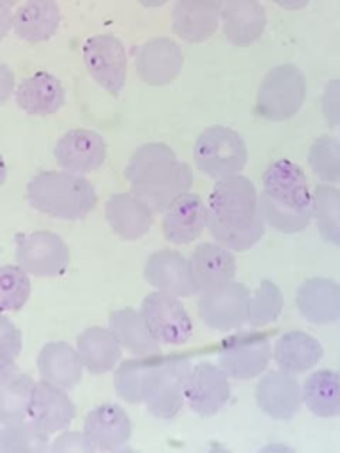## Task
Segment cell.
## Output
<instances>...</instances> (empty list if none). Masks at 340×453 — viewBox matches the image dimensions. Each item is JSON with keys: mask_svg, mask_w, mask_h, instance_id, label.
I'll return each instance as SVG.
<instances>
[{"mask_svg": "<svg viewBox=\"0 0 340 453\" xmlns=\"http://www.w3.org/2000/svg\"><path fill=\"white\" fill-rule=\"evenodd\" d=\"M257 453H296V449L287 444H282V442H273V444L262 446Z\"/></svg>", "mask_w": 340, "mask_h": 453, "instance_id": "46", "label": "cell"}, {"mask_svg": "<svg viewBox=\"0 0 340 453\" xmlns=\"http://www.w3.org/2000/svg\"><path fill=\"white\" fill-rule=\"evenodd\" d=\"M163 235L172 244H188L207 228V203L197 193H184L163 212Z\"/></svg>", "mask_w": 340, "mask_h": 453, "instance_id": "22", "label": "cell"}, {"mask_svg": "<svg viewBox=\"0 0 340 453\" xmlns=\"http://www.w3.org/2000/svg\"><path fill=\"white\" fill-rule=\"evenodd\" d=\"M23 338L18 326L0 313V382L16 372V359L21 352Z\"/></svg>", "mask_w": 340, "mask_h": 453, "instance_id": "40", "label": "cell"}, {"mask_svg": "<svg viewBox=\"0 0 340 453\" xmlns=\"http://www.w3.org/2000/svg\"><path fill=\"white\" fill-rule=\"evenodd\" d=\"M34 386L35 380L18 370L0 382V426L28 419Z\"/></svg>", "mask_w": 340, "mask_h": 453, "instance_id": "32", "label": "cell"}, {"mask_svg": "<svg viewBox=\"0 0 340 453\" xmlns=\"http://www.w3.org/2000/svg\"><path fill=\"white\" fill-rule=\"evenodd\" d=\"M221 32L234 46H251L267 25V16L259 0H221Z\"/></svg>", "mask_w": 340, "mask_h": 453, "instance_id": "21", "label": "cell"}, {"mask_svg": "<svg viewBox=\"0 0 340 453\" xmlns=\"http://www.w3.org/2000/svg\"><path fill=\"white\" fill-rule=\"evenodd\" d=\"M140 5H143V7H161V5H165L168 0H136Z\"/></svg>", "mask_w": 340, "mask_h": 453, "instance_id": "48", "label": "cell"}, {"mask_svg": "<svg viewBox=\"0 0 340 453\" xmlns=\"http://www.w3.org/2000/svg\"><path fill=\"white\" fill-rule=\"evenodd\" d=\"M175 5L189 11H220L221 0H175Z\"/></svg>", "mask_w": 340, "mask_h": 453, "instance_id": "44", "label": "cell"}, {"mask_svg": "<svg viewBox=\"0 0 340 453\" xmlns=\"http://www.w3.org/2000/svg\"><path fill=\"white\" fill-rule=\"evenodd\" d=\"M97 449L87 439L83 432L64 430L53 441H50L46 453H96Z\"/></svg>", "mask_w": 340, "mask_h": 453, "instance_id": "41", "label": "cell"}, {"mask_svg": "<svg viewBox=\"0 0 340 453\" xmlns=\"http://www.w3.org/2000/svg\"><path fill=\"white\" fill-rule=\"evenodd\" d=\"M276 5H280L282 9H287V11H298V9H303L308 5L310 0H273Z\"/></svg>", "mask_w": 340, "mask_h": 453, "instance_id": "47", "label": "cell"}, {"mask_svg": "<svg viewBox=\"0 0 340 453\" xmlns=\"http://www.w3.org/2000/svg\"><path fill=\"white\" fill-rule=\"evenodd\" d=\"M306 99V80L292 64L271 67L260 81L255 113L271 122L292 119Z\"/></svg>", "mask_w": 340, "mask_h": 453, "instance_id": "7", "label": "cell"}, {"mask_svg": "<svg viewBox=\"0 0 340 453\" xmlns=\"http://www.w3.org/2000/svg\"><path fill=\"white\" fill-rule=\"evenodd\" d=\"M58 25L60 7L57 0H25L12 16L14 34L32 44L51 39Z\"/></svg>", "mask_w": 340, "mask_h": 453, "instance_id": "28", "label": "cell"}, {"mask_svg": "<svg viewBox=\"0 0 340 453\" xmlns=\"http://www.w3.org/2000/svg\"><path fill=\"white\" fill-rule=\"evenodd\" d=\"M255 402L259 409L273 419H292L301 405V384L296 375L276 370H266L255 388Z\"/></svg>", "mask_w": 340, "mask_h": 453, "instance_id": "14", "label": "cell"}, {"mask_svg": "<svg viewBox=\"0 0 340 453\" xmlns=\"http://www.w3.org/2000/svg\"><path fill=\"white\" fill-rule=\"evenodd\" d=\"M0 2H4V4L9 5V7H12V5H16L19 0H0Z\"/></svg>", "mask_w": 340, "mask_h": 453, "instance_id": "52", "label": "cell"}, {"mask_svg": "<svg viewBox=\"0 0 340 453\" xmlns=\"http://www.w3.org/2000/svg\"><path fill=\"white\" fill-rule=\"evenodd\" d=\"M14 99L25 113L48 117L62 108L66 92L62 81L55 74L48 71H35L16 85Z\"/></svg>", "mask_w": 340, "mask_h": 453, "instance_id": "23", "label": "cell"}, {"mask_svg": "<svg viewBox=\"0 0 340 453\" xmlns=\"http://www.w3.org/2000/svg\"><path fill=\"white\" fill-rule=\"evenodd\" d=\"M283 311V294L280 287L271 280H262L255 294L250 299L248 324L250 327H264L276 319H280Z\"/></svg>", "mask_w": 340, "mask_h": 453, "instance_id": "38", "label": "cell"}, {"mask_svg": "<svg viewBox=\"0 0 340 453\" xmlns=\"http://www.w3.org/2000/svg\"><path fill=\"white\" fill-rule=\"evenodd\" d=\"M220 27V11H189L174 5L172 28L186 42H204Z\"/></svg>", "mask_w": 340, "mask_h": 453, "instance_id": "34", "label": "cell"}, {"mask_svg": "<svg viewBox=\"0 0 340 453\" xmlns=\"http://www.w3.org/2000/svg\"><path fill=\"white\" fill-rule=\"evenodd\" d=\"M16 264L35 278H55L66 273L71 253L66 241L50 230L19 234L16 239Z\"/></svg>", "mask_w": 340, "mask_h": 453, "instance_id": "10", "label": "cell"}, {"mask_svg": "<svg viewBox=\"0 0 340 453\" xmlns=\"http://www.w3.org/2000/svg\"><path fill=\"white\" fill-rule=\"evenodd\" d=\"M198 294V317L207 327L228 333L237 331L248 324L251 292L246 285L232 280Z\"/></svg>", "mask_w": 340, "mask_h": 453, "instance_id": "9", "label": "cell"}, {"mask_svg": "<svg viewBox=\"0 0 340 453\" xmlns=\"http://www.w3.org/2000/svg\"><path fill=\"white\" fill-rule=\"evenodd\" d=\"M207 453H232V451H228L225 446L214 442V444H211V448L207 449Z\"/></svg>", "mask_w": 340, "mask_h": 453, "instance_id": "50", "label": "cell"}, {"mask_svg": "<svg viewBox=\"0 0 340 453\" xmlns=\"http://www.w3.org/2000/svg\"><path fill=\"white\" fill-rule=\"evenodd\" d=\"M30 274L18 264L0 265V313L19 311L30 299Z\"/></svg>", "mask_w": 340, "mask_h": 453, "instance_id": "37", "label": "cell"}, {"mask_svg": "<svg viewBox=\"0 0 340 453\" xmlns=\"http://www.w3.org/2000/svg\"><path fill=\"white\" fill-rule=\"evenodd\" d=\"M83 64L92 80L117 97L126 85L128 53L113 34H97L83 44Z\"/></svg>", "mask_w": 340, "mask_h": 453, "instance_id": "12", "label": "cell"}, {"mask_svg": "<svg viewBox=\"0 0 340 453\" xmlns=\"http://www.w3.org/2000/svg\"><path fill=\"white\" fill-rule=\"evenodd\" d=\"M140 313L159 345H184L193 334V322L181 297L154 290L143 297Z\"/></svg>", "mask_w": 340, "mask_h": 453, "instance_id": "11", "label": "cell"}, {"mask_svg": "<svg viewBox=\"0 0 340 453\" xmlns=\"http://www.w3.org/2000/svg\"><path fill=\"white\" fill-rule=\"evenodd\" d=\"M220 368L237 380L260 377L273 359V345L266 333L257 329H237L223 338L218 350Z\"/></svg>", "mask_w": 340, "mask_h": 453, "instance_id": "8", "label": "cell"}, {"mask_svg": "<svg viewBox=\"0 0 340 453\" xmlns=\"http://www.w3.org/2000/svg\"><path fill=\"white\" fill-rule=\"evenodd\" d=\"M191 363L188 356H154L143 384V405L158 419H172L184 405V386Z\"/></svg>", "mask_w": 340, "mask_h": 453, "instance_id": "5", "label": "cell"}, {"mask_svg": "<svg viewBox=\"0 0 340 453\" xmlns=\"http://www.w3.org/2000/svg\"><path fill=\"white\" fill-rule=\"evenodd\" d=\"M152 359L154 356L131 357L117 365L113 373V388L124 402L133 405H138L143 402V384H145V377Z\"/></svg>", "mask_w": 340, "mask_h": 453, "instance_id": "35", "label": "cell"}, {"mask_svg": "<svg viewBox=\"0 0 340 453\" xmlns=\"http://www.w3.org/2000/svg\"><path fill=\"white\" fill-rule=\"evenodd\" d=\"M312 219L324 241L340 246V188L326 182L315 186Z\"/></svg>", "mask_w": 340, "mask_h": 453, "instance_id": "33", "label": "cell"}, {"mask_svg": "<svg viewBox=\"0 0 340 453\" xmlns=\"http://www.w3.org/2000/svg\"><path fill=\"white\" fill-rule=\"evenodd\" d=\"M188 260L198 292L232 281L237 271L234 251L216 241L198 244Z\"/></svg>", "mask_w": 340, "mask_h": 453, "instance_id": "26", "label": "cell"}, {"mask_svg": "<svg viewBox=\"0 0 340 453\" xmlns=\"http://www.w3.org/2000/svg\"><path fill=\"white\" fill-rule=\"evenodd\" d=\"M207 230L230 251H246L262 239L266 221L248 177L237 173L216 180L207 200Z\"/></svg>", "mask_w": 340, "mask_h": 453, "instance_id": "1", "label": "cell"}, {"mask_svg": "<svg viewBox=\"0 0 340 453\" xmlns=\"http://www.w3.org/2000/svg\"><path fill=\"white\" fill-rule=\"evenodd\" d=\"M104 218L117 237L136 241L149 234L154 223V211L133 191H122L108 196Z\"/></svg>", "mask_w": 340, "mask_h": 453, "instance_id": "20", "label": "cell"}, {"mask_svg": "<svg viewBox=\"0 0 340 453\" xmlns=\"http://www.w3.org/2000/svg\"><path fill=\"white\" fill-rule=\"evenodd\" d=\"M14 85H16V80H14V73L12 69L0 62V104L7 103L11 99V96L14 94Z\"/></svg>", "mask_w": 340, "mask_h": 453, "instance_id": "43", "label": "cell"}, {"mask_svg": "<svg viewBox=\"0 0 340 453\" xmlns=\"http://www.w3.org/2000/svg\"><path fill=\"white\" fill-rule=\"evenodd\" d=\"M259 205L266 225L283 234L303 232L313 214V191L303 168L290 159L273 161L262 173Z\"/></svg>", "mask_w": 340, "mask_h": 453, "instance_id": "3", "label": "cell"}, {"mask_svg": "<svg viewBox=\"0 0 340 453\" xmlns=\"http://www.w3.org/2000/svg\"><path fill=\"white\" fill-rule=\"evenodd\" d=\"M110 453H140V451H136V449H133V448H126V446H122V448L113 449V451H110Z\"/></svg>", "mask_w": 340, "mask_h": 453, "instance_id": "51", "label": "cell"}, {"mask_svg": "<svg viewBox=\"0 0 340 453\" xmlns=\"http://www.w3.org/2000/svg\"><path fill=\"white\" fill-rule=\"evenodd\" d=\"M50 435L30 421L0 426V453H46Z\"/></svg>", "mask_w": 340, "mask_h": 453, "instance_id": "36", "label": "cell"}, {"mask_svg": "<svg viewBox=\"0 0 340 453\" xmlns=\"http://www.w3.org/2000/svg\"><path fill=\"white\" fill-rule=\"evenodd\" d=\"M12 11L9 5H5L4 2H0V41L9 34V30L12 28Z\"/></svg>", "mask_w": 340, "mask_h": 453, "instance_id": "45", "label": "cell"}, {"mask_svg": "<svg viewBox=\"0 0 340 453\" xmlns=\"http://www.w3.org/2000/svg\"><path fill=\"white\" fill-rule=\"evenodd\" d=\"M184 64L181 46L168 37H154L143 42L135 55L138 78L151 87H163L174 81Z\"/></svg>", "mask_w": 340, "mask_h": 453, "instance_id": "17", "label": "cell"}, {"mask_svg": "<svg viewBox=\"0 0 340 453\" xmlns=\"http://www.w3.org/2000/svg\"><path fill=\"white\" fill-rule=\"evenodd\" d=\"M228 398L230 377L220 368V365L202 361L191 366L184 386V400L195 414L209 418L220 412Z\"/></svg>", "mask_w": 340, "mask_h": 453, "instance_id": "13", "label": "cell"}, {"mask_svg": "<svg viewBox=\"0 0 340 453\" xmlns=\"http://www.w3.org/2000/svg\"><path fill=\"white\" fill-rule=\"evenodd\" d=\"M322 113L331 127L340 124V78L326 83L322 92Z\"/></svg>", "mask_w": 340, "mask_h": 453, "instance_id": "42", "label": "cell"}, {"mask_svg": "<svg viewBox=\"0 0 340 453\" xmlns=\"http://www.w3.org/2000/svg\"><path fill=\"white\" fill-rule=\"evenodd\" d=\"M308 165L322 182H340V140L329 134L313 140L308 149Z\"/></svg>", "mask_w": 340, "mask_h": 453, "instance_id": "39", "label": "cell"}, {"mask_svg": "<svg viewBox=\"0 0 340 453\" xmlns=\"http://www.w3.org/2000/svg\"><path fill=\"white\" fill-rule=\"evenodd\" d=\"M74 416L76 407L66 389L44 380H35L27 421L41 432L53 435L67 430Z\"/></svg>", "mask_w": 340, "mask_h": 453, "instance_id": "18", "label": "cell"}, {"mask_svg": "<svg viewBox=\"0 0 340 453\" xmlns=\"http://www.w3.org/2000/svg\"><path fill=\"white\" fill-rule=\"evenodd\" d=\"M108 327L119 340L120 347L135 357H149L159 354V343L152 336L140 310L131 306L113 310L108 317Z\"/></svg>", "mask_w": 340, "mask_h": 453, "instance_id": "30", "label": "cell"}, {"mask_svg": "<svg viewBox=\"0 0 340 453\" xmlns=\"http://www.w3.org/2000/svg\"><path fill=\"white\" fill-rule=\"evenodd\" d=\"M83 370L76 347L67 342H48L37 354V372L41 380L66 391L73 389L81 380Z\"/></svg>", "mask_w": 340, "mask_h": 453, "instance_id": "25", "label": "cell"}, {"mask_svg": "<svg viewBox=\"0 0 340 453\" xmlns=\"http://www.w3.org/2000/svg\"><path fill=\"white\" fill-rule=\"evenodd\" d=\"M303 405L319 418L340 416V372L321 368L301 384Z\"/></svg>", "mask_w": 340, "mask_h": 453, "instance_id": "31", "label": "cell"}, {"mask_svg": "<svg viewBox=\"0 0 340 453\" xmlns=\"http://www.w3.org/2000/svg\"><path fill=\"white\" fill-rule=\"evenodd\" d=\"M131 191L152 211L165 212L174 200L193 186V170L181 161L174 149L161 142H149L138 147L124 170Z\"/></svg>", "mask_w": 340, "mask_h": 453, "instance_id": "2", "label": "cell"}, {"mask_svg": "<svg viewBox=\"0 0 340 453\" xmlns=\"http://www.w3.org/2000/svg\"><path fill=\"white\" fill-rule=\"evenodd\" d=\"M321 342L305 331H287L273 345L276 366L292 375L310 372L322 359Z\"/></svg>", "mask_w": 340, "mask_h": 453, "instance_id": "29", "label": "cell"}, {"mask_svg": "<svg viewBox=\"0 0 340 453\" xmlns=\"http://www.w3.org/2000/svg\"><path fill=\"white\" fill-rule=\"evenodd\" d=\"M338 127H340V124H338Z\"/></svg>", "mask_w": 340, "mask_h": 453, "instance_id": "53", "label": "cell"}, {"mask_svg": "<svg viewBox=\"0 0 340 453\" xmlns=\"http://www.w3.org/2000/svg\"><path fill=\"white\" fill-rule=\"evenodd\" d=\"M143 278L152 288L175 297H189L198 292L189 260L172 248H161L149 255L143 265Z\"/></svg>", "mask_w": 340, "mask_h": 453, "instance_id": "16", "label": "cell"}, {"mask_svg": "<svg viewBox=\"0 0 340 453\" xmlns=\"http://www.w3.org/2000/svg\"><path fill=\"white\" fill-rule=\"evenodd\" d=\"M53 156L62 170L85 175L104 163L106 143L99 133L85 127H74L58 138Z\"/></svg>", "mask_w": 340, "mask_h": 453, "instance_id": "15", "label": "cell"}, {"mask_svg": "<svg viewBox=\"0 0 340 453\" xmlns=\"http://www.w3.org/2000/svg\"><path fill=\"white\" fill-rule=\"evenodd\" d=\"M296 308L312 324H331L340 319V283L315 276L301 283L296 292Z\"/></svg>", "mask_w": 340, "mask_h": 453, "instance_id": "24", "label": "cell"}, {"mask_svg": "<svg viewBox=\"0 0 340 453\" xmlns=\"http://www.w3.org/2000/svg\"><path fill=\"white\" fill-rule=\"evenodd\" d=\"M5 179H7V165L4 156L0 154V188L5 184Z\"/></svg>", "mask_w": 340, "mask_h": 453, "instance_id": "49", "label": "cell"}, {"mask_svg": "<svg viewBox=\"0 0 340 453\" xmlns=\"http://www.w3.org/2000/svg\"><path fill=\"white\" fill-rule=\"evenodd\" d=\"M27 200L42 214L76 221L92 212L97 195L85 175L60 168L34 175L27 184Z\"/></svg>", "mask_w": 340, "mask_h": 453, "instance_id": "4", "label": "cell"}, {"mask_svg": "<svg viewBox=\"0 0 340 453\" xmlns=\"http://www.w3.org/2000/svg\"><path fill=\"white\" fill-rule=\"evenodd\" d=\"M193 159L204 175L220 180L243 172L248 150L243 136L227 126L205 127L193 147Z\"/></svg>", "mask_w": 340, "mask_h": 453, "instance_id": "6", "label": "cell"}, {"mask_svg": "<svg viewBox=\"0 0 340 453\" xmlns=\"http://www.w3.org/2000/svg\"><path fill=\"white\" fill-rule=\"evenodd\" d=\"M76 350L83 368L92 375H103L122 361V347L110 327L90 326L76 338Z\"/></svg>", "mask_w": 340, "mask_h": 453, "instance_id": "27", "label": "cell"}, {"mask_svg": "<svg viewBox=\"0 0 340 453\" xmlns=\"http://www.w3.org/2000/svg\"><path fill=\"white\" fill-rule=\"evenodd\" d=\"M81 432L97 451L110 453L128 444L133 425L128 412L119 403L104 402L87 412Z\"/></svg>", "mask_w": 340, "mask_h": 453, "instance_id": "19", "label": "cell"}]
</instances>
